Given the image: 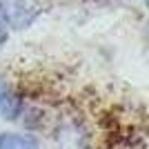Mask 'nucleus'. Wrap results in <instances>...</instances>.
Here are the masks:
<instances>
[{
    "label": "nucleus",
    "instance_id": "4",
    "mask_svg": "<svg viewBox=\"0 0 149 149\" xmlns=\"http://www.w3.org/2000/svg\"><path fill=\"white\" fill-rule=\"evenodd\" d=\"M5 93H7V89H5V85H2V80H0V102H2V98H5Z\"/></svg>",
    "mask_w": 149,
    "mask_h": 149
},
{
    "label": "nucleus",
    "instance_id": "2",
    "mask_svg": "<svg viewBox=\"0 0 149 149\" xmlns=\"http://www.w3.org/2000/svg\"><path fill=\"white\" fill-rule=\"evenodd\" d=\"M0 149H38V145L27 136L20 134H2L0 136Z\"/></svg>",
    "mask_w": 149,
    "mask_h": 149
},
{
    "label": "nucleus",
    "instance_id": "1",
    "mask_svg": "<svg viewBox=\"0 0 149 149\" xmlns=\"http://www.w3.org/2000/svg\"><path fill=\"white\" fill-rule=\"evenodd\" d=\"M0 13L11 27L22 29L33 22L38 9L33 0H0Z\"/></svg>",
    "mask_w": 149,
    "mask_h": 149
},
{
    "label": "nucleus",
    "instance_id": "3",
    "mask_svg": "<svg viewBox=\"0 0 149 149\" xmlns=\"http://www.w3.org/2000/svg\"><path fill=\"white\" fill-rule=\"evenodd\" d=\"M5 40H7V29H5V25L0 22V47L5 45Z\"/></svg>",
    "mask_w": 149,
    "mask_h": 149
}]
</instances>
